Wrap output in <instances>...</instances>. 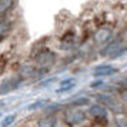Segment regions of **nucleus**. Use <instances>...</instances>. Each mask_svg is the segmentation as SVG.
Segmentation results:
<instances>
[{
	"instance_id": "f257e3e1",
	"label": "nucleus",
	"mask_w": 127,
	"mask_h": 127,
	"mask_svg": "<svg viewBox=\"0 0 127 127\" xmlns=\"http://www.w3.org/2000/svg\"><path fill=\"white\" fill-rule=\"evenodd\" d=\"M116 71H117V69H116V67H113L111 64H101V66L94 67L93 76H94V77H106V76L114 74Z\"/></svg>"
},
{
	"instance_id": "f03ea898",
	"label": "nucleus",
	"mask_w": 127,
	"mask_h": 127,
	"mask_svg": "<svg viewBox=\"0 0 127 127\" xmlns=\"http://www.w3.org/2000/svg\"><path fill=\"white\" fill-rule=\"evenodd\" d=\"M113 34V32L111 29H107V27H103V29L97 30L96 33H94V41L97 43V44H104V43H107L110 40V37Z\"/></svg>"
},
{
	"instance_id": "7ed1b4c3",
	"label": "nucleus",
	"mask_w": 127,
	"mask_h": 127,
	"mask_svg": "<svg viewBox=\"0 0 127 127\" xmlns=\"http://www.w3.org/2000/svg\"><path fill=\"white\" fill-rule=\"evenodd\" d=\"M121 46V39H114L113 41H110L107 46L104 47L103 50H101V56H111L113 53H116Z\"/></svg>"
},
{
	"instance_id": "20e7f679",
	"label": "nucleus",
	"mask_w": 127,
	"mask_h": 127,
	"mask_svg": "<svg viewBox=\"0 0 127 127\" xmlns=\"http://www.w3.org/2000/svg\"><path fill=\"white\" fill-rule=\"evenodd\" d=\"M90 113L93 116H96V117H106L107 116V110L104 109L103 106H100V104H93L90 107Z\"/></svg>"
},
{
	"instance_id": "39448f33",
	"label": "nucleus",
	"mask_w": 127,
	"mask_h": 127,
	"mask_svg": "<svg viewBox=\"0 0 127 127\" xmlns=\"http://www.w3.org/2000/svg\"><path fill=\"white\" fill-rule=\"evenodd\" d=\"M19 84H20V80H16V81H9V83H3V86H1V94H6L9 92H13L14 89H17Z\"/></svg>"
},
{
	"instance_id": "423d86ee",
	"label": "nucleus",
	"mask_w": 127,
	"mask_h": 127,
	"mask_svg": "<svg viewBox=\"0 0 127 127\" xmlns=\"http://www.w3.org/2000/svg\"><path fill=\"white\" fill-rule=\"evenodd\" d=\"M37 62H39V64H40V66L47 67V66H50V64L54 62V57H53L50 53H49V54H41V56H39Z\"/></svg>"
},
{
	"instance_id": "0eeeda50",
	"label": "nucleus",
	"mask_w": 127,
	"mask_h": 127,
	"mask_svg": "<svg viewBox=\"0 0 127 127\" xmlns=\"http://www.w3.org/2000/svg\"><path fill=\"white\" fill-rule=\"evenodd\" d=\"M16 120V114H9L6 117H3V120H1V127H10L14 123Z\"/></svg>"
},
{
	"instance_id": "6e6552de",
	"label": "nucleus",
	"mask_w": 127,
	"mask_h": 127,
	"mask_svg": "<svg viewBox=\"0 0 127 127\" xmlns=\"http://www.w3.org/2000/svg\"><path fill=\"white\" fill-rule=\"evenodd\" d=\"M49 103V100H37V101H34V103H32L29 106V110H37V109H40V107H44L46 104Z\"/></svg>"
},
{
	"instance_id": "1a4fd4ad",
	"label": "nucleus",
	"mask_w": 127,
	"mask_h": 127,
	"mask_svg": "<svg viewBox=\"0 0 127 127\" xmlns=\"http://www.w3.org/2000/svg\"><path fill=\"white\" fill-rule=\"evenodd\" d=\"M84 119H86L84 113H81V111H76L74 114H73V117L70 119V123H80V121H83Z\"/></svg>"
},
{
	"instance_id": "9d476101",
	"label": "nucleus",
	"mask_w": 127,
	"mask_h": 127,
	"mask_svg": "<svg viewBox=\"0 0 127 127\" xmlns=\"http://www.w3.org/2000/svg\"><path fill=\"white\" fill-rule=\"evenodd\" d=\"M74 86H76V84H70V86L59 87L57 90H56V93H57V94H63V93H67V92H70V90H73V89H74Z\"/></svg>"
},
{
	"instance_id": "9b49d317",
	"label": "nucleus",
	"mask_w": 127,
	"mask_h": 127,
	"mask_svg": "<svg viewBox=\"0 0 127 127\" xmlns=\"http://www.w3.org/2000/svg\"><path fill=\"white\" fill-rule=\"evenodd\" d=\"M53 124H54V120L53 119H44V120L40 121L39 127H53Z\"/></svg>"
},
{
	"instance_id": "f8f14e48",
	"label": "nucleus",
	"mask_w": 127,
	"mask_h": 127,
	"mask_svg": "<svg viewBox=\"0 0 127 127\" xmlns=\"http://www.w3.org/2000/svg\"><path fill=\"white\" fill-rule=\"evenodd\" d=\"M89 98L87 97H80V98H77L76 101H73L71 104H74V106H86V104H89Z\"/></svg>"
},
{
	"instance_id": "ddd939ff",
	"label": "nucleus",
	"mask_w": 127,
	"mask_h": 127,
	"mask_svg": "<svg viewBox=\"0 0 127 127\" xmlns=\"http://www.w3.org/2000/svg\"><path fill=\"white\" fill-rule=\"evenodd\" d=\"M126 52H127V47H120V49H119V50H117L116 53H113L110 57H111V59H119L121 54H124Z\"/></svg>"
},
{
	"instance_id": "4468645a",
	"label": "nucleus",
	"mask_w": 127,
	"mask_h": 127,
	"mask_svg": "<svg viewBox=\"0 0 127 127\" xmlns=\"http://www.w3.org/2000/svg\"><path fill=\"white\" fill-rule=\"evenodd\" d=\"M70 84H74V79L73 77H67V79H63V80L60 81V87L70 86Z\"/></svg>"
},
{
	"instance_id": "2eb2a0df",
	"label": "nucleus",
	"mask_w": 127,
	"mask_h": 127,
	"mask_svg": "<svg viewBox=\"0 0 127 127\" xmlns=\"http://www.w3.org/2000/svg\"><path fill=\"white\" fill-rule=\"evenodd\" d=\"M53 81H56V77H49L47 80H41L39 84H40V86H49V84H52Z\"/></svg>"
},
{
	"instance_id": "dca6fc26",
	"label": "nucleus",
	"mask_w": 127,
	"mask_h": 127,
	"mask_svg": "<svg viewBox=\"0 0 127 127\" xmlns=\"http://www.w3.org/2000/svg\"><path fill=\"white\" fill-rule=\"evenodd\" d=\"M101 84H103V80L100 79V80H97V81H93L90 86H92V87H98V86H101Z\"/></svg>"
},
{
	"instance_id": "f3484780",
	"label": "nucleus",
	"mask_w": 127,
	"mask_h": 127,
	"mask_svg": "<svg viewBox=\"0 0 127 127\" xmlns=\"http://www.w3.org/2000/svg\"><path fill=\"white\" fill-rule=\"evenodd\" d=\"M121 98L127 103V90H123V92H121Z\"/></svg>"
}]
</instances>
